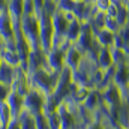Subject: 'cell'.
I'll return each instance as SVG.
<instances>
[{"instance_id": "obj_1", "label": "cell", "mask_w": 129, "mask_h": 129, "mask_svg": "<svg viewBox=\"0 0 129 129\" xmlns=\"http://www.w3.org/2000/svg\"><path fill=\"white\" fill-rule=\"evenodd\" d=\"M59 74L51 72L48 68H39L29 72V80H30V87L38 89L42 92L45 96H53L56 84H57Z\"/></svg>"}, {"instance_id": "obj_2", "label": "cell", "mask_w": 129, "mask_h": 129, "mask_svg": "<svg viewBox=\"0 0 129 129\" xmlns=\"http://www.w3.org/2000/svg\"><path fill=\"white\" fill-rule=\"evenodd\" d=\"M20 32L27 41L32 51H41V41H39V17L35 15H23L20 20Z\"/></svg>"}, {"instance_id": "obj_3", "label": "cell", "mask_w": 129, "mask_h": 129, "mask_svg": "<svg viewBox=\"0 0 129 129\" xmlns=\"http://www.w3.org/2000/svg\"><path fill=\"white\" fill-rule=\"evenodd\" d=\"M39 17V41H41V51L45 54L53 48L54 42V29H53V20L48 14L41 11L38 14Z\"/></svg>"}, {"instance_id": "obj_4", "label": "cell", "mask_w": 129, "mask_h": 129, "mask_svg": "<svg viewBox=\"0 0 129 129\" xmlns=\"http://www.w3.org/2000/svg\"><path fill=\"white\" fill-rule=\"evenodd\" d=\"M101 98H102V102H104V107L105 108H116V107H120L123 102H125V95H123V90L116 86L114 83L108 84L107 87L101 89L99 90Z\"/></svg>"}, {"instance_id": "obj_5", "label": "cell", "mask_w": 129, "mask_h": 129, "mask_svg": "<svg viewBox=\"0 0 129 129\" xmlns=\"http://www.w3.org/2000/svg\"><path fill=\"white\" fill-rule=\"evenodd\" d=\"M45 102H47V96L38 89L30 87V90L24 95V110L36 116L39 113H44Z\"/></svg>"}, {"instance_id": "obj_6", "label": "cell", "mask_w": 129, "mask_h": 129, "mask_svg": "<svg viewBox=\"0 0 129 129\" xmlns=\"http://www.w3.org/2000/svg\"><path fill=\"white\" fill-rule=\"evenodd\" d=\"M64 51L63 48H51L48 53H45V62H47V68L51 72L60 74L64 69Z\"/></svg>"}, {"instance_id": "obj_7", "label": "cell", "mask_w": 129, "mask_h": 129, "mask_svg": "<svg viewBox=\"0 0 129 129\" xmlns=\"http://www.w3.org/2000/svg\"><path fill=\"white\" fill-rule=\"evenodd\" d=\"M11 89L12 92L20 93L21 96H24L29 90H30V80H29V72L26 69H23L21 66L17 68L15 71V77L11 83Z\"/></svg>"}, {"instance_id": "obj_8", "label": "cell", "mask_w": 129, "mask_h": 129, "mask_svg": "<svg viewBox=\"0 0 129 129\" xmlns=\"http://www.w3.org/2000/svg\"><path fill=\"white\" fill-rule=\"evenodd\" d=\"M0 38L5 41V45L15 42V26L8 11L0 14Z\"/></svg>"}, {"instance_id": "obj_9", "label": "cell", "mask_w": 129, "mask_h": 129, "mask_svg": "<svg viewBox=\"0 0 129 129\" xmlns=\"http://www.w3.org/2000/svg\"><path fill=\"white\" fill-rule=\"evenodd\" d=\"M83 59H84V54L75 45H69L64 51V68H68L69 71L74 72L80 68Z\"/></svg>"}, {"instance_id": "obj_10", "label": "cell", "mask_w": 129, "mask_h": 129, "mask_svg": "<svg viewBox=\"0 0 129 129\" xmlns=\"http://www.w3.org/2000/svg\"><path fill=\"white\" fill-rule=\"evenodd\" d=\"M81 105H83V108L87 110L90 114L96 116L98 113L101 111V108L104 107V102H102V98H101L99 90H98V89H92Z\"/></svg>"}, {"instance_id": "obj_11", "label": "cell", "mask_w": 129, "mask_h": 129, "mask_svg": "<svg viewBox=\"0 0 129 129\" xmlns=\"http://www.w3.org/2000/svg\"><path fill=\"white\" fill-rule=\"evenodd\" d=\"M113 83L119 86L123 93L129 86V63L123 64H116L114 66V75H113Z\"/></svg>"}, {"instance_id": "obj_12", "label": "cell", "mask_w": 129, "mask_h": 129, "mask_svg": "<svg viewBox=\"0 0 129 129\" xmlns=\"http://www.w3.org/2000/svg\"><path fill=\"white\" fill-rule=\"evenodd\" d=\"M95 62H96L98 68L102 69V71L111 69V68L114 66L111 48H99L98 53H96V57H95Z\"/></svg>"}, {"instance_id": "obj_13", "label": "cell", "mask_w": 129, "mask_h": 129, "mask_svg": "<svg viewBox=\"0 0 129 129\" xmlns=\"http://www.w3.org/2000/svg\"><path fill=\"white\" fill-rule=\"evenodd\" d=\"M95 41L99 48H113L116 41V33L110 32L108 29H101L95 32Z\"/></svg>"}, {"instance_id": "obj_14", "label": "cell", "mask_w": 129, "mask_h": 129, "mask_svg": "<svg viewBox=\"0 0 129 129\" xmlns=\"http://www.w3.org/2000/svg\"><path fill=\"white\" fill-rule=\"evenodd\" d=\"M8 14L14 20V24H20L24 15V0H8Z\"/></svg>"}, {"instance_id": "obj_15", "label": "cell", "mask_w": 129, "mask_h": 129, "mask_svg": "<svg viewBox=\"0 0 129 129\" xmlns=\"http://www.w3.org/2000/svg\"><path fill=\"white\" fill-rule=\"evenodd\" d=\"M6 104L9 105V108H11L14 117L17 119V117L20 116V113L24 110V96H21V95L17 93V92H11L9 98L6 99Z\"/></svg>"}, {"instance_id": "obj_16", "label": "cell", "mask_w": 129, "mask_h": 129, "mask_svg": "<svg viewBox=\"0 0 129 129\" xmlns=\"http://www.w3.org/2000/svg\"><path fill=\"white\" fill-rule=\"evenodd\" d=\"M81 32H83V23H81L80 20L71 21V23H69V27H68V32H66V41H68L71 45H74V44L78 41Z\"/></svg>"}, {"instance_id": "obj_17", "label": "cell", "mask_w": 129, "mask_h": 129, "mask_svg": "<svg viewBox=\"0 0 129 129\" xmlns=\"http://www.w3.org/2000/svg\"><path fill=\"white\" fill-rule=\"evenodd\" d=\"M0 54H2V59H3V62H5V63L11 64V66H14V68L21 66V59H20V56H18L17 50L5 48Z\"/></svg>"}, {"instance_id": "obj_18", "label": "cell", "mask_w": 129, "mask_h": 129, "mask_svg": "<svg viewBox=\"0 0 129 129\" xmlns=\"http://www.w3.org/2000/svg\"><path fill=\"white\" fill-rule=\"evenodd\" d=\"M17 119L23 129H36V119H35V114H32V113L23 110Z\"/></svg>"}, {"instance_id": "obj_19", "label": "cell", "mask_w": 129, "mask_h": 129, "mask_svg": "<svg viewBox=\"0 0 129 129\" xmlns=\"http://www.w3.org/2000/svg\"><path fill=\"white\" fill-rule=\"evenodd\" d=\"M105 21H107V14L93 11L90 20H89L87 23L92 26V29H93L95 32H98V30H101V29H105Z\"/></svg>"}, {"instance_id": "obj_20", "label": "cell", "mask_w": 129, "mask_h": 129, "mask_svg": "<svg viewBox=\"0 0 129 129\" xmlns=\"http://www.w3.org/2000/svg\"><path fill=\"white\" fill-rule=\"evenodd\" d=\"M15 71H17V68L3 62V64L0 66V83H5V84L11 86V83L15 77Z\"/></svg>"}, {"instance_id": "obj_21", "label": "cell", "mask_w": 129, "mask_h": 129, "mask_svg": "<svg viewBox=\"0 0 129 129\" xmlns=\"http://www.w3.org/2000/svg\"><path fill=\"white\" fill-rule=\"evenodd\" d=\"M12 119H15V117H14V114H12L9 105H8L6 102H2V104H0V129L6 128V126L12 122Z\"/></svg>"}, {"instance_id": "obj_22", "label": "cell", "mask_w": 129, "mask_h": 129, "mask_svg": "<svg viewBox=\"0 0 129 129\" xmlns=\"http://www.w3.org/2000/svg\"><path fill=\"white\" fill-rule=\"evenodd\" d=\"M47 120H48V126L50 129H62V120H60V116L56 111H44Z\"/></svg>"}, {"instance_id": "obj_23", "label": "cell", "mask_w": 129, "mask_h": 129, "mask_svg": "<svg viewBox=\"0 0 129 129\" xmlns=\"http://www.w3.org/2000/svg\"><path fill=\"white\" fill-rule=\"evenodd\" d=\"M42 11L45 14H48L50 17H53L59 8H57V0H44V5H42Z\"/></svg>"}, {"instance_id": "obj_24", "label": "cell", "mask_w": 129, "mask_h": 129, "mask_svg": "<svg viewBox=\"0 0 129 129\" xmlns=\"http://www.w3.org/2000/svg\"><path fill=\"white\" fill-rule=\"evenodd\" d=\"M77 6V2L74 0H57V8L62 12H74Z\"/></svg>"}, {"instance_id": "obj_25", "label": "cell", "mask_w": 129, "mask_h": 129, "mask_svg": "<svg viewBox=\"0 0 129 129\" xmlns=\"http://www.w3.org/2000/svg\"><path fill=\"white\" fill-rule=\"evenodd\" d=\"M93 8H95V11L98 12H107L111 6H113V0H93Z\"/></svg>"}, {"instance_id": "obj_26", "label": "cell", "mask_w": 129, "mask_h": 129, "mask_svg": "<svg viewBox=\"0 0 129 129\" xmlns=\"http://www.w3.org/2000/svg\"><path fill=\"white\" fill-rule=\"evenodd\" d=\"M35 119H36V129H50V126H48V120H47V117H45L44 113L36 114Z\"/></svg>"}, {"instance_id": "obj_27", "label": "cell", "mask_w": 129, "mask_h": 129, "mask_svg": "<svg viewBox=\"0 0 129 129\" xmlns=\"http://www.w3.org/2000/svg\"><path fill=\"white\" fill-rule=\"evenodd\" d=\"M11 92H12V89H11L9 84L0 83V104H2V102H6V99L9 98Z\"/></svg>"}, {"instance_id": "obj_28", "label": "cell", "mask_w": 129, "mask_h": 129, "mask_svg": "<svg viewBox=\"0 0 129 129\" xmlns=\"http://www.w3.org/2000/svg\"><path fill=\"white\" fill-rule=\"evenodd\" d=\"M38 14V8L33 0H24V15H35Z\"/></svg>"}, {"instance_id": "obj_29", "label": "cell", "mask_w": 129, "mask_h": 129, "mask_svg": "<svg viewBox=\"0 0 129 129\" xmlns=\"http://www.w3.org/2000/svg\"><path fill=\"white\" fill-rule=\"evenodd\" d=\"M105 29H108L110 32H113V33H117L119 32V29H120V26H119V23H117L116 18H110V17H107Z\"/></svg>"}, {"instance_id": "obj_30", "label": "cell", "mask_w": 129, "mask_h": 129, "mask_svg": "<svg viewBox=\"0 0 129 129\" xmlns=\"http://www.w3.org/2000/svg\"><path fill=\"white\" fill-rule=\"evenodd\" d=\"M84 129H107V128H105V125H104V122L101 119H95L90 123H87L84 126Z\"/></svg>"}, {"instance_id": "obj_31", "label": "cell", "mask_w": 129, "mask_h": 129, "mask_svg": "<svg viewBox=\"0 0 129 129\" xmlns=\"http://www.w3.org/2000/svg\"><path fill=\"white\" fill-rule=\"evenodd\" d=\"M8 11V0H0V14Z\"/></svg>"}, {"instance_id": "obj_32", "label": "cell", "mask_w": 129, "mask_h": 129, "mask_svg": "<svg viewBox=\"0 0 129 129\" xmlns=\"http://www.w3.org/2000/svg\"><path fill=\"white\" fill-rule=\"evenodd\" d=\"M35 2V5H36V8H38V14L42 11V5H44V0H33Z\"/></svg>"}, {"instance_id": "obj_33", "label": "cell", "mask_w": 129, "mask_h": 129, "mask_svg": "<svg viewBox=\"0 0 129 129\" xmlns=\"http://www.w3.org/2000/svg\"><path fill=\"white\" fill-rule=\"evenodd\" d=\"M123 95H125V102H128V104H129V86L126 87V90H125V93H123Z\"/></svg>"}, {"instance_id": "obj_34", "label": "cell", "mask_w": 129, "mask_h": 129, "mask_svg": "<svg viewBox=\"0 0 129 129\" xmlns=\"http://www.w3.org/2000/svg\"><path fill=\"white\" fill-rule=\"evenodd\" d=\"M3 50H5V41H3V39L0 38V53H2Z\"/></svg>"}, {"instance_id": "obj_35", "label": "cell", "mask_w": 129, "mask_h": 129, "mask_svg": "<svg viewBox=\"0 0 129 129\" xmlns=\"http://www.w3.org/2000/svg\"><path fill=\"white\" fill-rule=\"evenodd\" d=\"M114 129H129V128H125V126H116Z\"/></svg>"}, {"instance_id": "obj_36", "label": "cell", "mask_w": 129, "mask_h": 129, "mask_svg": "<svg viewBox=\"0 0 129 129\" xmlns=\"http://www.w3.org/2000/svg\"><path fill=\"white\" fill-rule=\"evenodd\" d=\"M74 2H77V3H84V2H87V0H74Z\"/></svg>"}, {"instance_id": "obj_37", "label": "cell", "mask_w": 129, "mask_h": 129, "mask_svg": "<svg viewBox=\"0 0 129 129\" xmlns=\"http://www.w3.org/2000/svg\"><path fill=\"white\" fill-rule=\"evenodd\" d=\"M3 64V59H2V54H0V66Z\"/></svg>"}, {"instance_id": "obj_38", "label": "cell", "mask_w": 129, "mask_h": 129, "mask_svg": "<svg viewBox=\"0 0 129 129\" xmlns=\"http://www.w3.org/2000/svg\"><path fill=\"white\" fill-rule=\"evenodd\" d=\"M126 8H128V14H129V3H126Z\"/></svg>"}, {"instance_id": "obj_39", "label": "cell", "mask_w": 129, "mask_h": 129, "mask_svg": "<svg viewBox=\"0 0 129 129\" xmlns=\"http://www.w3.org/2000/svg\"><path fill=\"white\" fill-rule=\"evenodd\" d=\"M87 2H89V3H93V0H87Z\"/></svg>"}, {"instance_id": "obj_40", "label": "cell", "mask_w": 129, "mask_h": 129, "mask_svg": "<svg viewBox=\"0 0 129 129\" xmlns=\"http://www.w3.org/2000/svg\"><path fill=\"white\" fill-rule=\"evenodd\" d=\"M123 2H126V3H129V0H123Z\"/></svg>"}, {"instance_id": "obj_41", "label": "cell", "mask_w": 129, "mask_h": 129, "mask_svg": "<svg viewBox=\"0 0 129 129\" xmlns=\"http://www.w3.org/2000/svg\"><path fill=\"white\" fill-rule=\"evenodd\" d=\"M77 129H84V128H77Z\"/></svg>"}]
</instances>
